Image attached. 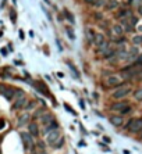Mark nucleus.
Returning a JSON list of instances; mask_svg holds the SVG:
<instances>
[{
  "label": "nucleus",
  "instance_id": "f257e3e1",
  "mask_svg": "<svg viewBox=\"0 0 142 154\" xmlns=\"http://www.w3.org/2000/svg\"><path fill=\"white\" fill-rule=\"evenodd\" d=\"M126 129L130 133H139L142 131V118H131L126 124Z\"/></svg>",
  "mask_w": 142,
  "mask_h": 154
},
{
  "label": "nucleus",
  "instance_id": "f03ea898",
  "mask_svg": "<svg viewBox=\"0 0 142 154\" xmlns=\"http://www.w3.org/2000/svg\"><path fill=\"white\" fill-rule=\"evenodd\" d=\"M132 93V89L131 86H120V88H117L116 90L113 92V95H111V97L114 99V100H123V99H126L128 95H131Z\"/></svg>",
  "mask_w": 142,
  "mask_h": 154
},
{
  "label": "nucleus",
  "instance_id": "7ed1b4c3",
  "mask_svg": "<svg viewBox=\"0 0 142 154\" xmlns=\"http://www.w3.org/2000/svg\"><path fill=\"white\" fill-rule=\"evenodd\" d=\"M106 86H109V88H120V86H123V82H121L120 76H117V75H109L106 78Z\"/></svg>",
  "mask_w": 142,
  "mask_h": 154
},
{
  "label": "nucleus",
  "instance_id": "20e7f679",
  "mask_svg": "<svg viewBox=\"0 0 142 154\" xmlns=\"http://www.w3.org/2000/svg\"><path fill=\"white\" fill-rule=\"evenodd\" d=\"M128 106H130V104H128L127 101L117 100V101H114V103L110 106V110H111V111H116V112H120V114H121V111H123L126 107H128Z\"/></svg>",
  "mask_w": 142,
  "mask_h": 154
},
{
  "label": "nucleus",
  "instance_id": "39448f33",
  "mask_svg": "<svg viewBox=\"0 0 142 154\" xmlns=\"http://www.w3.org/2000/svg\"><path fill=\"white\" fill-rule=\"evenodd\" d=\"M60 138H61V135H60V132H59V129L57 131H53V132H50L49 135H47V144L53 147Z\"/></svg>",
  "mask_w": 142,
  "mask_h": 154
},
{
  "label": "nucleus",
  "instance_id": "423d86ee",
  "mask_svg": "<svg viewBox=\"0 0 142 154\" xmlns=\"http://www.w3.org/2000/svg\"><path fill=\"white\" fill-rule=\"evenodd\" d=\"M21 139H22V143L25 146V149H28L29 146H31V149L34 150V140H32V136L29 135L28 132H21Z\"/></svg>",
  "mask_w": 142,
  "mask_h": 154
},
{
  "label": "nucleus",
  "instance_id": "0eeeda50",
  "mask_svg": "<svg viewBox=\"0 0 142 154\" xmlns=\"http://www.w3.org/2000/svg\"><path fill=\"white\" fill-rule=\"evenodd\" d=\"M109 121H110V124L111 125H114V126H117V128H120V126H123V124H124V119H123V115H110L109 117Z\"/></svg>",
  "mask_w": 142,
  "mask_h": 154
},
{
  "label": "nucleus",
  "instance_id": "6e6552de",
  "mask_svg": "<svg viewBox=\"0 0 142 154\" xmlns=\"http://www.w3.org/2000/svg\"><path fill=\"white\" fill-rule=\"evenodd\" d=\"M28 133L32 138H38L39 136V126L36 122H29L28 124Z\"/></svg>",
  "mask_w": 142,
  "mask_h": 154
},
{
  "label": "nucleus",
  "instance_id": "1a4fd4ad",
  "mask_svg": "<svg viewBox=\"0 0 142 154\" xmlns=\"http://www.w3.org/2000/svg\"><path fill=\"white\" fill-rule=\"evenodd\" d=\"M1 95L4 96L7 100H11V99L16 96V89H14V88H7V86H3V89H1Z\"/></svg>",
  "mask_w": 142,
  "mask_h": 154
},
{
  "label": "nucleus",
  "instance_id": "9d476101",
  "mask_svg": "<svg viewBox=\"0 0 142 154\" xmlns=\"http://www.w3.org/2000/svg\"><path fill=\"white\" fill-rule=\"evenodd\" d=\"M53 121H54V115H53V114H50V112H45L42 117H41V124H42V125H45V126H46V125H49L50 122H53Z\"/></svg>",
  "mask_w": 142,
  "mask_h": 154
},
{
  "label": "nucleus",
  "instance_id": "9b49d317",
  "mask_svg": "<svg viewBox=\"0 0 142 154\" xmlns=\"http://www.w3.org/2000/svg\"><path fill=\"white\" fill-rule=\"evenodd\" d=\"M59 128H60V125H59V122L56 121V119H54L53 122H50L49 125H46L43 131H45V133H47V135H49V133H50V132H53V131H57Z\"/></svg>",
  "mask_w": 142,
  "mask_h": 154
},
{
  "label": "nucleus",
  "instance_id": "f8f14e48",
  "mask_svg": "<svg viewBox=\"0 0 142 154\" xmlns=\"http://www.w3.org/2000/svg\"><path fill=\"white\" fill-rule=\"evenodd\" d=\"M35 86L38 88V90L42 92L45 96H50V90L47 89V86H46V83H45V82H38Z\"/></svg>",
  "mask_w": 142,
  "mask_h": 154
},
{
  "label": "nucleus",
  "instance_id": "ddd939ff",
  "mask_svg": "<svg viewBox=\"0 0 142 154\" xmlns=\"http://www.w3.org/2000/svg\"><path fill=\"white\" fill-rule=\"evenodd\" d=\"M95 35H96V33H95L91 28H88V29L85 31V36H86V42H88V45H92V43H93Z\"/></svg>",
  "mask_w": 142,
  "mask_h": 154
},
{
  "label": "nucleus",
  "instance_id": "4468645a",
  "mask_svg": "<svg viewBox=\"0 0 142 154\" xmlns=\"http://www.w3.org/2000/svg\"><path fill=\"white\" fill-rule=\"evenodd\" d=\"M103 42H106L105 35H103V33H96V35H95V40H93L95 45L99 47V46H100V45H102Z\"/></svg>",
  "mask_w": 142,
  "mask_h": 154
},
{
  "label": "nucleus",
  "instance_id": "2eb2a0df",
  "mask_svg": "<svg viewBox=\"0 0 142 154\" xmlns=\"http://www.w3.org/2000/svg\"><path fill=\"white\" fill-rule=\"evenodd\" d=\"M118 7V1L117 0H109L106 3V10H116Z\"/></svg>",
  "mask_w": 142,
  "mask_h": 154
},
{
  "label": "nucleus",
  "instance_id": "dca6fc26",
  "mask_svg": "<svg viewBox=\"0 0 142 154\" xmlns=\"http://www.w3.org/2000/svg\"><path fill=\"white\" fill-rule=\"evenodd\" d=\"M138 54H139L138 47L137 46H132V47L128 50V57H127V59H135V57H138Z\"/></svg>",
  "mask_w": 142,
  "mask_h": 154
},
{
  "label": "nucleus",
  "instance_id": "f3484780",
  "mask_svg": "<svg viewBox=\"0 0 142 154\" xmlns=\"http://www.w3.org/2000/svg\"><path fill=\"white\" fill-rule=\"evenodd\" d=\"M109 49H110V43L106 40V42H103V43H102V45L99 46V50H98V52H99V53L102 54V56H103V54H105L106 52L109 50Z\"/></svg>",
  "mask_w": 142,
  "mask_h": 154
},
{
  "label": "nucleus",
  "instance_id": "a211bd4d",
  "mask_svg": "<svg viewBox=\"0 0 142 154\" xmlns=\"http://www.w3.org/2000/svg\"><path fill=\"white\" fill-rule=\"evenodd\" d=\"M24 104H26V100H25V97H21L20 100H17L16 103H14V106H13V108H14V110H18V108H22V107H24Z\"/></svg>",
  "mask_w": 142,
  "mask_h": 154
},
{
  "label": "nucleus",
  "instance_id": "6ab92c4d",
  "mask_svg": "<svg viewBox=\"0 0 142 154\" xmlns=\"http://www.w3.org/2000/svg\"><path fill=\"white\" fill-rule=\"evenodd\" d=\"M113 32L116 33L117 36H123V33H124V29H123V27H121L120 24H117V25H114V27H113Z\"/></svg>",
  "mask_w": 142,
  "mask_h": 154
},
{
  "label": "nucleus",
  "instance_id": "aec40b11",
  "mask_svg": "<svg viewBox=\"0 0 142 154\" xmlns=\"http://www.w3.org/2000/svg\"><path fill=\"white\" fill-rule=\"evenodd\" d=\"M28 121H29V117H28V114H25V115H22L21 119H18V126H22V125H25V124H28Z\"/></svg>",
  "mask_w": 142,
  "mask_h": 154
},
{
  "label": "nucleus",
  "instance_id": "412c9836",
  "mask_svg": "<svg viewBox=\"0 0 142 154\" xmlns=\"http://www.w3.org/2000/svg\"><path fill=\"white\" fill-rule=\"evenodd\" d=\"M132 96H134V99L137 101H142V89H137Z\"/></svg>",
  "mask_w": 142,
  "mask_h": 154
},
{
  "label": "nucleus",
  "instance_id": "4be33fe9",
  "mask_svg": "<svg viewBox=\"0 0 142 154\" xmlns=\"http://www.w3.org/2000/svg\"><path fill=\"white\" fill-rule=\"evenodd\" d=\"M66 33H67V36H69L71 40H75V35H74L73 29H71L70 27H66Z\"/></svg>",
  "mask_w": 142,
  "mask_h": 154
},
{
  "label": "nucleus",
  "instance_id": "5701e85b",
  "mask_svg": "<svg viewBox=\"0 0 142 154\" xmlns=\"http://www.w3.org/2000/svg\"><path fill=\"white\" fill-rule=\"evenodd\" d=\"M128 22L131 24L132 27H135L138 24V17H135V16H131V17H128Z\"/></svg>",
  "mask_w": 142,
  "mask_h": 154
},
{
  "label": "nucleus",
  "instance_id": "b1692460",
  "mask_svg": "<svg viewBox=\"0 0 142 154\" xmlns=\"http://www.w3.org/2000/svg\"><path fill=\"white\" fill-rule=\"evenodd\" d=\"M64 14H66V18H67V20H69L71 24H74V22H75V20L73 18V14H71L69 10H64Z\"/></svg>",
  "mask_w": 142,
  "mask_h": 154
},
{
  "label": "nucleus",
  "instance_id": "393cba45",
  "mask_svg": "<svg viewBox=\"0 0 142 154\" xmlns=\"http://www.w3.org/2000/svg\"><path fill=\"white\" fill-rule=\"evenodd\" d=\"M42 115H43V110H42V108H38L36 111H35V114H34V117H32V118H34V119H36V118H41Z\"/></svg>",
  "mask_w": 142,
  "mask_h": 154
},
{
  "label": "nucleus",
  "instance_id": "a878e982",
  "mask_svg": "<svg viewBox=\"0 0 142 154\" xmlns=\"http://www.w3.org/2000/svg\"><path fill=\"white\" fill-rule=\"evenodd\" d=\"M63 143H64V138L61 136V138H60V139L57 140V142H56V144H54L53 147H54V149H60V147L63 146Z\"/></svg>",
  "mask_w": 142,
  "mask_h": 154
},
{
  "label": "nucleus",
  "instance_id": "bb28decb",
  "mask_svg": "<svg viewBox=\"0 0 142 154\" xmlns=\"http://www.w3.org/2000/svg\"><path fill=\"white\" fill-rule=\"evenodd\" d=\"M126 36H124V35H123V36H117L116 39H114V42L116 43H120V45H124V43H126Z\"/></svg>",
  "mask_w": 142,
  "mask_h": 154
},
{
  "label": "nucleus",
  "instance_id": "cd10ccee",
  "mask_svg": "<svg viewBox=\"0 0 142 154\" xmlns=\"http://www.w3.org/2000/svg\"><path fill=\"white\" fill-rule=\"evenodd\" d=\"M128 3L131 6H134V7H138V6L142 4V0H128Z\"/></svg>",
  "mask_w": 142,
  "mask_h": 154
},
{
  "label": "nucleus",
  "instance_id": "c85d7f7f",
  "mask_svg": "<svg viewBox=\"0 0 142 154\" xmlns=\"http://www.w3.org/2000/svg\"><path fill=\"white\" fill-rule=\"evenodd\" d=\"M134 65H135V67H141L142 65V54H139L137 57V60L134 61Z\"/></svg>",
  "mask_w": 142,
  "mask_h": 154
},
{
  "label": "nucleus",
  "instance_id": "c756f323",
  "mask_svg": "<svg viewBox=\"0 0 142 154\" xmlns=\"http://www.w3.org/2000/svg\"><path fill=\"white\" fill-rule=\"evenodd\" d=\"M35 108V101H28L26 103V110H32Z\"/></svg>",
  "mask_w": 142,
  "mask_h": 154
},
{
  "label": "nucleus",
  "instance_id": "7c9ffc66",
  "mask_svg": "<svg viewBox=\"0 0 142 154\" xmlns=\"http://www.w3.org/2000/svg\"><path fill=\"white\" fill-rule=\"evenodd\" d=\"M93 16H95V20H98V21H100V20L103 18V14H102V13H95Z\"/></svg>",
  "mask_w": 142,
  "mask_h": 154
},
{
  "label": "nucleus",
  "instance_id": "2f4dec72",
  "mask_svg": "<svg viewBox=\"0 0 142 154\" xmlns=\"http://www.w3.org/2000/svg\"><path fill=\"white\" fill-rule=\"evenodd\" d=\"M10 16H11V21L16 22V11L11 10V11H10Z\"/></svg>",
  "mask_w": 142,
  "mask_h": 154
},
{
  "label": "nucleus",
  "instance_id": "473e14b6",
  "mask_svg": "<svg viewBox=\"0 0 142 154\" xmlns=\"http://www.w3.org/2000/svg\"><path fill=\"white\" fill-rule=\"evenodd\" d=\"M4 126H6V121L4 119H0V131L4 129Z\"/></svg>",
  "mask_w": 142,
  "mask_h": 154
},
{
  "label": "nucleus",
  "instance_id": "72a5a7b5",
  "mask_svg": "<svg viewBox=\"0 0 142 154\" xmlns=\"http://www.w3.org/2000/svg\"><path fill=\"white\" fill-rule=\"evenodd\" d=\"M95 1H96V0H84V3H86V4H92V6L95 4Z\"/></svg>",
  "mask_w": 142,
  "mask_h": 154
},
{
  "label": "nucleus",
  "instance_id": "f704fd0d",
  "mask_svg": "<svg viewBox=\"0 0 142 154\" xmlns=\"http://www.w3.org/2000/svg\"><path fill=\"white\" fill-rule=\"evenodd\" d=\"M137 10H138V14H139V16L142 17V4H141V6H138Z\"/></svg>",
  "mask_w": 142,
  "mask_h": 154
},
{
  "label": "nucleus",
  "instance_id": "c9c22d12",
  "mask_svg": "<svg viewBox=\"0 0 142 154\" xmlns=\"http://www.w3.org/2000/svg\"><path fill=\"white\" fill-rule=\"evenodd\" d=\"M105 139V142H109V143H110V138H107V136H106V138H103Z\"/></svg>",
  "mask_w": 142,
  "mask_h": 154
},
{
  "label": "nucleus",
  "instance_id": "e433bc0d",
  "mask_svg": "<svg viewBox=\"0 0 142 154\" xmlns=\"http://www.w3.org/2000/svg\"><path fill=\"white\" fill-rule=\"evenodd\" d=\"M139 140H141V142H142V131H141V132H139Z\"/></svg>",
  "mask_w": 142,
  "mask_h": 154
},
{
  "label": "nucleus",
  "instance_id": "4c0bfd02",
  "mask_svg": "<svg viewBox=\"0 0 142 154\" xmlns=\"http://www.w3.org/2000/svg\"><path fill=\"white\" fill-rule=\"evenodd\" d=\"M1 89H3V85L0 83V95H1Z\"/></svg>",
  "mask_w": 142,
  "mask_h": 154
},
{
  "label": "nucleus",
  "instance_id": "58836bf2",
  "mask_svg": "<svg viewBox=\"0 0 142 154\" xmlns=\"http://www.w3.org/2000/svg\"><path fill=\"white\" fill-rule=\"evenodd\" d=\"M138 29H139V31H141V32H142V27H139V28H138Z\"/></svg>",
  "mask_w": 142,
  "mask_h": 154
}]
</instances>
